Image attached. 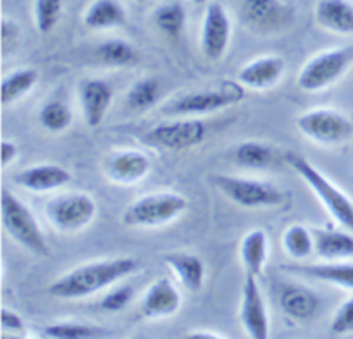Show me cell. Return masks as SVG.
I'll use <instances>...</instances> for the list:
<instances>
[{
    "label": "cell",
    "instance_id": "1",
    "mask_svg": "<svg viewBox=\"0 0 353 339\" xmlns=\"http://www.w3.org/2000/svg\"><path fill=\"white\" fill-rule=\"evenodd\" d=\"M138 267L140 264L131 257L90 262L55 279L48 286V293L61 300L85 298L133 274Z\"/></svg>",
    "mask_w": 353,
    "mask_h": 339
},
{
    "label": "cell",
    "instance_id": "2",
    "mask_svg": "<svg viewBox=\"0 0 353 339\" xmlns=\"http://www.w3.org/2000/svg\"><path fill=\"white\" fill-rule=\"evenodd\" d=\"M286 162L293 167V171L310 186L314 193L319 196L324 209L334 217L336 223H340L345 229L353 233V202L341 192L338 186H334L323 172L317 171L303 155L288 152Z\"/></svg>",
    "mask_w": 353,
    "mask_h": 339
},
{
    "label": "cell",
    "instance_id": "3",
    "mask_svg": "<svg viewBox=\"0 0 353 339\" xmlns=\"http://www.w3.org/2000/svg\"><path fill=\"white\" fill-rule=\"evenodd\" d=\"M0 207H2V224L6 227L7 234L12 240H16L21 247L33 251L34 255L47 257V241H45L40 226H38L31 210L16 195H12L7 189L2 192Z\"/></svg>",
    "mask_w": 353,
    "mask_h": 339
},
{
    "label": "cell",
    "instance_id": "4",
    "mask_svg": "<svg viewBox=\"0 0 353 339\" xmlns=\"http://www.w3.org/2000/svg\"><path fill=\"white\" fill-rule=\"evenodd\" d=\"M188 200L178 193H154L134 200L123 214V223L131 227H154L181 216Z\"/></svg>",
    "mask_w": 353,
    "mask_h": 339
},
{
    "label": "cell",
    "instance_id": "5",
    "mask_svg": "<svg viewBox=\"0 0 353 339\" xmlns=\"http://www.w3.org/2000/svg\"><path fill=\"white\" fill-rule=\"evenodd\" d=\"M212 183L231 202L247 209L281 205L285 195L278 186L257 179L233 178V176H214Z\"/></svg>",
    "mask_w": 353,
    "mask_h": 339
},
{
    "label": "cell",
    "instance_id": "6",
    "mask_svg": "<svg viewBox=\"0 0 353 339\" xmlns=\"http://www.w3.org/2000/svg\"><path fill=\"white\" fill-rule=\"evenodd\" d=\"M353 62V47L334 48L310 59L299 74V86L305 92L327 88L347 72Z\"/></svg>",
    "mask_w": 353,
    "mask_h": 339
},
{
    "label": "cell",
    "instance_id": "7",
    "mask_svg": "<svg viewBox=\"0 0 353 339\" xmlns=\"http://www.w3.org/2000/svg\"><path fill=\"white\" fill-rule=\"evenodd\" d=\"M48 220L61 233H76L93 220L95 200L85 193H69L52 198L45 209Z\"/></svg>",
    "mask_w": 353,
    "mask_h": 339
},
{
    "label": "cell",
    "instance_id": "8",
    "mask_svg": "<svg viewBox=\"0 0 353 339\" xmlns=\"http://www.w3.org/2000/svg\"><path fill=\"white\" fill-rule=\"evenodd\" d=\"M296 126L310 140L321 145H338L353 136V123L333 109H316L302 114Z\"/></svg>",
    "mask_w": 353,
    "mask_h": 339
},
{
    "label": "cell",
    "instance_id": "9",
    "mask_svg": "<svg viewBox=\"0 0 353 339\" xmlns=\"http://www.w3.org/2000/svg\"><path fill=\"white\" fill-rule=\"evenodd\" d=\"M245 96L243 88L238 85H224L223 88L193 92L179 96L164 109L171 116H202V114L217 112L230 105H236Z\"/></svg>",
    "mask_w": 353,
    "mask_h": 339
},
{
    "label": "cell",
    "instance_id": "10",
    "mask_svg": "<svg viewBox=\"0 0 353 339\" xmlns=\"http://www.w3.org/2000/svg\"><path fill=\"white\" fill-rule=\"evenodd\" d=\"M148 141L168 148L171 152H181L202 145L207 138V126L199 119L172 121L162 123L148 131Z\"/></svg>",
    "mask_w": 353,
    "mask_h": 339
},
{
    "label": "cell",
    "instance_id": "11",
    "mask_svg": "<svg viewBox=\"0 0 353 339\" xmlns=\"http://www.w3.org/2000/svg\"><path fill=\"white\" fill-rule=\"evenodd\" d=\"M231 40V21L226 9L221 3L212 2L207 6L202 21L200 45L202 52L210 61H219L226 54Z\"/></svg>",
    "mask_w": 353,
    "mask_h": 339
},
{
    "label": "cell",
    "instance_id": "12",
    "mask_svg": "<svg viewBox=\"0 0 353 339\" xmlns=\"http://www.w3.org/2000/svg\"><path fill=\"white\" fill-rule=\"evenodd\" d=\"M240 319L245 333L252 339H265L269 336V319L265 310L264 296L259 288L257 276L247 274L241 295Z\"/></svg>",
    "mask_w": 353,
    "mask_h": 339
},
{
    "label": "cell",
    "instance_id": "13",
    "mask_svg": "<svg viewBox=\"0 0 353 339\" xmlns=\"http://www.w3.org/2000/svg\"><path fill=\"white\" fill-rule=\"evenodd\" d=\"M241 14L248 26L265 33L286 26L292 21L293 7L286 0H243Z\"/></svg>",
    "mask_w": 353,
    "mask_h": 339
},
{
    "label": "cell",
    "instance_id": "14",
    "mask_svg": "<svg viewBox=\"0 0 353 339\" xmlns=\"http://www.w3.org/2000/svg\"><path fill=\"white\" fill-rule=\"evenodd\" d=\"M112 86L103 79L90 78L79 85V102H81L83 116L90 127H99L102 124L112 103Z\"/></svg>",
    "mask_w": 353,
    "mask_h": 339
},
{
    "label": "cell",
    "instance_id": "15",
    "mask_svg": "<svg viewBox=\"0 0 353 339\" xmlns=\"http://www.w3.org/2000/svg\"><path fill=\"white\" fill-rule=\"evenodd\" d=\"M71 172L65 167L57 164H40L28 167L14 174L12 181L24 189L34 193L52 192V189L62 188L71 181Z\"/></svg>",
    "mask_w": 353,
    "mask_h": 339
},
{
    "label": "cell",
    "instance_id": "16",
    "mask_svg": "<svg viewBox=\"0 0 353 339\" xmlns=\"http://www.w3.org/2000/svg\"><path fill=\"white\" fill-rule=\"evenodd\" d=\"M181 307L179 291L168 279H159L148 288L141 302V316L145 319H162L178 312Z\"/></svg>",
    "mask_w": 353,
    "mask_h": 339
},
{
    "label": "cell",
    "instance_id": "17",
    "mask_svg": "<svg viewBox=\"0 0 353 339\" xmlns=\"http://www.w3.org/2000/svg\"><path fill=\"white\" fill-rule=\"evenodd\" d=\"M150 161L145 154L134 150L117 152L107 164V174L119 185H133L150 172Z\"/></svg>",
    "mask_w": 353,
    "mask_h": 339
},
{
    "label": "cell",
    "instance_id": "18",
    "mask_svg": "<svg viewBox=\"0 0 353 339\" xmlns=\"http://www.w3.org/2000/svg\"><path fill=\"white\" fill-rule=\"evenodd\" d=\"M283 72H285V61L278 55H269L241 68L238 72V81L248 88L265 90L276 85L281 79Z\"/></svg>",
    "mask_w": 353,
    "mask_h": 339
},
{
    "label": "cell",
    "instance_id": "19",
    "mask_svg": "<svg viewBox=\"0 0 353 339\" xmlns=\"http://www.w3.org/2000/svg\"><path fill=\"white\" fill-rule=\"evenodd\" d=\"M164 262L188 291L196 293L202 289L203 281H205V265L202 258L193 254L176 251V254L165 255Z\"/></svg>",
    "mask_w": 353,
    "mask_h": 339
},
{
    "label": "cell",
    "instance_id": "20",
    "mask_svg": "<svg viewBox=\"0 0 353 339\" xmlns=\"http://www.w3.org/2000/svg\"><path fill=\"white\" fill-rule=\"evenodd\" d=\"M319 26L340 34L353 33V3L348 0H319L316 7Z\"/></svg>",
    "mask_w": 353,
    "mask_h": 339
},
{
    "label": "cell",
    "instance_id": "21",
    "mask_svg": "<svg viewBox=\"0 0 353 339\" xmlns=\"http://www.w3.org/2000/svg\"><path fill=\"white\" fill-rule=\"evenodd\" d=\"M283 312L296 320L312 319L321 305V298L314 291L300 286H286L279 296Z\"/></svg>",
    "mask_w": 353,
    "mask_h": 339
},
{
    "label": "cell",
    "instance_id": "22",
    "mask_svg": "<svg viewBox=\"0 0 353 339\" xmlns=\"http://www.w3.org/2000/svg\"><path fill=\"white\" fill-rule=\"evenodd\" d=\"M288 271L300 272L319 281L331 282L340 288L353 289V264L350 262H327V264L310 265H288Z\"/></svg>",
    "mask_w": 353,
    "mask_h": 339
},
{
    "label": "cell",
    "instance_id": "23",
    "mask_svg": "<svg viewBox=\"0 0 353 339\" xmlns=\"http://www.w3.org/2000/svg\"><path fill=\"white\" fill-rule=\"evenodd\" d=\"M316 240V254L326 260L353 257V233L333 229H312Z\"/></svg>",
    "mask_w": 353,
    "mask_h": 339
},
{
    "label": "cell",
    "instance_id": "24",
    "mask_svg": "<svg viewBox=\"0 0 353 339\" xmlns=\"http://www.w3.org/2000/svg\"><path fill=\"white\" fill-rule=\"evenodd\" d=\"M126 23V12L119 0H95L85 12V24L90 30H110Z\"/></svg>",
    "mask_w": 353,
    "mask_h": 339
},
{
    "label": "cell",
    "instance_id": "25",
    "mask_svg": "<svg viewBox=\"0 0 353 339\" xmlns=\"http://www.w3.org/2000/svg\"><path fill=\"white\" fill-rule=\"evenodd\" d=\"M240 257L247 274L259 278L268 260V234L262 229L250 231L241 241Z\"/></svg>",
    "mask_w": 353,
    "mask_h": 339
},
{
    "label": "cell",
    "instance_id": "26",
    "mask_svg": "<svg viewBox=\"0 0 353 339\" xmlns=\"http://www.w3.org/2000/svg\"><path fill=\"white\" fill-rule=\"evenodd\" d=\"M37 81L38 72L31 68L17 69V71L7 74L2 79V86H0V96H2L3 105H10V103L23 99L26 93L33 90Z\"/></svg>",
    "mask_w": 353,
    "mask_h": 339
},
{
    "label": "cell",
    "instance_id": "27",
    "mask_svg": "<svg viewBox=\"0 0 353 339\" xmlns=\"http://www.w3.org/2000/svg\"><path fill=\"white\" fill-rule=\"evenodd\" d=\"M234 161L245 169H268L274 164V150L261 141H243L234 150Z\"/></svg>",
    "mask_w": 353,
    "mask_h": 339
},
{
    "label": "cell",
    "instance_id": "28",
    "mask_svg": "<svg viewBox=\"0 0 353 339\" xmlns=\"http://www.w3.org/2000/svg\"><path fill=\"white\" fill-rule=\"evenodd\" d=\"M97 57L102 64L112 68H128L138 61V54L131 43L124 40H107L97 47Z\"/></svg>",
    "mask_w": 353,
    "mask_h": 339
},
{
    "label": "cell",
    "instance_id": "29",
    "mask_svg": "<svg viewBox=\"0 0 353 339\" xmlns=\"http://www.w3.org/2000/svg\"><path fill=\"white\" fill-rule=\"evenodd\" d=\"M154 23L169 38H179L186 24L185 7L178 2H169L157 7L154 12Z\"/></svg>",
    "mask_w": 353,
    "mask_h": 339
},
{
    "label": "cell",
    "instance_id": "30",
    "mask_svg": "<svg viewBox=\"0 0 353 339\" xmlns=\"http://www.w3.org/2000/svg\"><path fill=\"white\" fill-rule=\"evenodd\" d=\"M40 336L52 339H93L107 336V333L102 327L90 326V324L55 322L50 326H45Z\"/></svg>",
    "mask_w": 353,
    "mask_h": 339
},
{
    "label": "cell",
    "instance_id": "31",
    "mask_svg": "<svg viewBox=\"0 0 353 339\" xmlns=\"http://www.w3.org/2000/svg\"><path fill=\"white\" fill-rule=\"evenodd\" d=\"M161 95V83L155 78H143L134 83L126 96V105L133 112H141L155 105Z\"/></svg>",
    "mask_w": 353,
    "mask_h": 339
},
{
    "label": "cell",
    "instance_id": "32",
    "mask_svg": "<svg viewBox=\"0 0 353 339\" xmlns=\"http://www.w3.org/2000/svg\"><path fill=\"white\" fill-rule=\"evenodd\" d=\"M283 247H285L286 254L293 258H307L312 251H316V240H314V233L307 229L302 224H295L290 226L285 231L283 236Z\"/></svg>",
    "mask_w": 353,
    "mask_h": 339
},
{
    "label": "cell",
    "instance_id": "33",
    "mask_svg": "<svg viewBox=\"0 0 353 339\" xmlns=\"http://www.w3.org/2000/svg\"><path fill=\"white\" fill-rule=\"evenodd\" d=\"M38 117H40L41 126L52 133H61V131L68 130L72 123V112L65 103L59 102V100L45 103Z\"/></svg>",
    "mask_w": 353,
    "mask_h": 339
},
{
    "label": "cell",
    "instance_id": "34",
    "mask_svg": "<svg viewBox=\"0 0 353 339\" xmlns=\"http://www.w3.org/2000/svg\"><path fill=\"white\" fill-rule=\"evenodd\" d=\"M62 7H64V0H34L33 17L38 33L47 34L54 30L55 24L61 19Z\"/></svg>",
    "mask_w": 353,
    "mask_h": 339
},
{
    "label": "cell",
    "instance_id": "35",
    "mask_svg": "<svg viewBox=\"0 0 353 339\" xmlns=\"http://www.w3.org/2000/svg\"><path fill=\"white\" fill-rule=\"evenodd\" d=\"M133 296L134 289L131 288V286H119V288L112 289V291L107 293V295L103 296V300L100 302V307H102V310H105V312H119V310L126 309V307L130 305Z\"/></svg>",
    "mask_w": 353,
    "mask_h": 339
},
{
    "label": "cell",
    "instance_id": "36",
    "mask_svg": "<svg viewBox=\"0 0 353 339\" xmlns=\"http://www.w3.org/2000/svg\"><path fill=\"white\" fill-rule=\"evenodd\" d=\"M331 333L333 334H348L353 333V298L345 302L338 309L333 322H331Z\"/></svg>",
    "mask_w": 353,
    "mask_h": 339
},
{
    "label": "cell",
    "instance_id": "37",
    "mask_svg": "<svg viewBox=\"0 0 353 339\" xmlns=\"http://www.w3.org/2000/svg\"><path fill=\"white\" fill-rule=\"evenodd\" d=\"M2 48L3 54L10 50V48L16 47L17 40H19V28H17L16 21H10L7 17L2 19Z\"/></svg>",
    "mask_w": 353,
    "mask_h": 339
},
{
    "label": "cell",
    "instance_id": "38",
    "mask_svg": "<svg viewBox=\"0 0 353 339\" xmlns=\"http://www.w3.org/2000/svg\"><path fill=\"white\" fill-rule=\"evenodd\" d=\"M2 329L3 331H12V333H23L24 331V320L21 319L19 314L14 310H9L3 307L2 309Z\"/></svg>",
    "mask_w": 353,
    "mask_h": 339
},
{
    "label": "cell",
    "instance_id": "39",
    "mask_svg": "<svg viewBox=\"0 0 353 339\" xmlns=\"http://www.w3.org/2000/svg\"><path fill=\"white\" fill-rule=\"evenodd\" d=\"M0 152H2V167H7L17 157V147L12 141L3 140L0 143Z\"/></svg>",
    "mask_w": 353,
    "mask_h": 339
},
{
    "label": "cell",
    "instance_id": "40",
    "mask_svg": "<svg viewBox=\"0 0 353 339\" xmlns=\"http://www.w3.org/2000/svg\"><path fill=\"white\" fill-rule=\"evenodd\" d=\"M190 338H219L221 334H212V333H190Z\"/></svg>",
    "mask_w": 353,
    "mask_h": 339
},
{
    "label": "cell",
    "instance_id": "41",
    "mask_svg": "<svg viewBox=\"0 0 353 339\" xmlns=\"http://www.w3.org/2000/svg\"><path fill=\"white\" fill-rule=\"evenodd\" d=\"M193 2H196V3H205L207 0H193Z\"/></svg>",
    "mask_w": 353,
    "mask_h": 339
},
{
    "label": "cell",
    "instance_id": "42",
    "mask_svg": "<svg viewBox=\"0 0 353 339\" xmlns=\"http://www.w3.org/2000/svg\"><path fill=\"white\" fill-rule=\"evenodd\" d=\"M137 2H145V0H137Z\"/></svg>",
    "mask_w": 353,
    "mask_h": 339
}]
</instances>
